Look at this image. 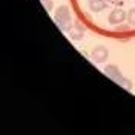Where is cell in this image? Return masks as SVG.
<instances>
[{"label": "cell", "mask_w": 135, "mask_h": 135, "mask_svg": "<svg viewBox=\"0 0 135 135\" xmlns=\"http://www.w3.org/2000/svg\"><path fill=\"white\" fill-rule=\"evenodd\" d=\"M54 22L57 23L61 31H71L72 29V20H71V9L68 8L66 5H61L55 9V14H54Z\"/></svg>", "instance_id": "obj_1"}, {"label": "cell", "mask_w": 135, "mask_h": 135, "mask_svg": "<svg viewBox=\"0 0 135 135\" xmlns=\"http://www.w3.org/2000/svg\"><path fill=\"white\" fill-rule=\"evenodd\" d=\"M108 57H109V49L104 45H98L91 51V59L95 63H104L108 60Z\"/></svg>", "instance_id": "obj_2"}, {"label": "cell", "mask_w": 135, "mask_h": 135, "mask_svg": "<svg viewBox=\"0 0 135 135\" xmlns=\"http://www.w3.org/2000/svg\"><path fill=\"white\" fill-rule=\"evenodd\" d=\"M124 20H127V12L123 11L121 8L112 9L109 17H108V22H109L110 25H120V23H123Z\"/></svg>", "instance_id": "obj_3"}, {"label": "cell", "mask_w": 135, "mask_h": 135, "mask_svg": "<svg viewBox=\"0 0 135 135\" xmlns=\"http://www.w3.org/2000/svg\"><path fill=\"white\" fill-rule=\"evenodd\" d=\"M104 74L109 77L110 80H114V81H120L123 75H121V72H120V68L117 65H108V66H104Z\"/></svg>", "instance_id": "obj_4"}, {"label": "cell", "mask_w": 135, "mask_h": 135, "mask_svg": "<svg viewBox=\"0 0 135 135\" xmlns=\"http://www.w3.org/2000/svg\"><path fill=\"white\" fill-rule=\"evenodd\" d=\"M88 6L92 12H100V11L106 8V3H104V0H89Z\"/></svg>", "instance_id": "obj_5"}, {"label": "cell", "mask_w": 135, "mask_h": 135, "mask_svg": "<svg viewBox=\"0 0 135 135\" xmlns=\"http://www.w3.org/2000/svg\"><path fill=\"white\" fill-rule=\"evenodd\" d=\"M83 34H84V29L80 25L72 26V29L69 31V35H71V38H72V40H80V38L83 37Z\"/></svg>", "instance_id": "obj_6"}, {"label": "cell", "mask_w": 135, "mask_h": 135, "mask_svg": "<svg viewBox=\"0 0 135 135\" xmlns=\"http://www.w3.org/2000/svg\"><path fill=\"white\" fill-rule=\"evenodd\" d=\"M118 84L121 86V88H124V89H127V91H132V81L131 80H127L126 77H123L120 81H118Z\"/></svg>", "instance_id": "obj_7"}, {"label": "cell", "mask_w": 135, "mask_h": 135, "mask_svg": "<svg viewBox=\"0 0 135 135\" xmlns=\"http://www.w3.org/2000/svg\"><path fill=\"white\" fill-rule=\"evenodd\" d=\"M127 23L131 26H135V8L127 11Z\"/></svg>", "instance_id": "obj_8"}, {"label": "cell", "mask_w": 135, "mask_h": 135, "mask_svg": "<svg viewBox=\"0 0 135 135\" xmlns=\"http://www.w3.org/2000/svg\"><path fill=\"white\" fill-rule=\"evenodd\" d=\"M43 6H45V9L46 11H52L54 9V3H52V0H42Z\"/></svg>", "instance_id": "obj_9"}]
</instances>
